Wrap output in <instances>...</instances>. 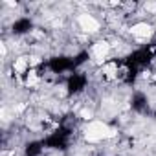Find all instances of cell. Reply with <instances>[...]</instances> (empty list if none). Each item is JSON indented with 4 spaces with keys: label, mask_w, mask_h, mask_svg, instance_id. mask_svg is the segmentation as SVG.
Wrapping results in <instances>:
<instances>
[{
    "label": "cell",
    "mask_w": 156,
    "mask_h": 156,
    "mask_svg": "<svg viewBox=\"0 0 156 156\" xmlns=\"http://www.w3.org/2000/svg\"><path fill=\"white\" fill-rule=\"evenodd\" d=\"M116 134L114 129H110L108 125H105L103 121H90L88 127L85 129V138L88 141H99L105 138H112Z\"/></svg>",
    "instance_id": "cell-1"
},
{
    "label": "cell",
    "mask_w": 156,
    "mask_h": 156,
    "mask_svg": "<svg viewBox=\"0 0 156 156\" xmlns=\"http://www.w3.org/2000/svg\"><path fill=\"white\" fill-rule=\"evenodd\" d=\"M130 33L136 35L138 39H147V37L152 35V28L149 24H145V22H140V24H134L130 28Z\"/></svg>",
    "instance_id": "cell-2"
},
{
    "label": "cell",
    "mask_w": 156,
    "mask_h": 156,
    "mask_svg": "<svg viewBox=\"0 0 156 156\" xmlns=\"http://www.w3.org/2000/svg\"><path fill=\"white\" fill-rule=\"evenodd\" d=\"M79 24H81V28L85 31H98L99 30V22L94 17H90V15H81L79 17Z\"/></svg>",
    "instance_id": "cell-3"
},
{
    "label": "cell",
    "mask_w": 156,
    "mask_h": 156,
    "mask_svg": "<svg viewBox=\"0 0 156 156\" xmlns=\"http://www.w3.org/2000/svg\"><path fill=\"white\" fill-rule=\"evenodd\" d=\"M108 50H110L108 42H105V41H99V42H98V44L94 46V55L98 57V61H103V59L107 57Z\"/></svg>",
    "instance_id": "cell-4"
},
{
    "label": "cell",
    "mask_w": 156,
    "mask_h": 156,
    "mask_svg": "<svg viewBox=\"0 0 156 156\" xmlns=\"http://www.w3.org/2000/svg\"><path fill=\"white\" fill-rule=\"evenodd\" d=\"M26 68H28V61H26V57H20V59H17V61H15V72L22 73Z\"/></svg>",
    "instance_id": "cell-5"
},
{
    "label": "cell",
    "mask_w": 156,
    "mask_h": 156,
    "mask_svg": "<svg viewBox=\"0 0 156 156\" xmlns=\"http://www.w3.org/2000/svg\"><path fill=\"white\" fill-rule=\"evenodd\" d=\"M105 73H107L108 77H114V73H116V64H108V66L105 68Z\"/></svg>",
    "instance_id": "cell-6"
},
{
    "label": "cell",
    "mask_w": 156,
    "mask_h": 156,
    "mask_svg": "<svg viewBox=\"0 0 156 156\" xmlns=\"http://www.w3.org/2000/svg\"><path fill=\"white\" fill-rule=\"evenodd\" d=\"M26 83H28V85H35V83H37V73H35V72H30Z\"/></svg>",
    "instance_id": "cell-7"
},
{
    "label": "cell",
    "mask_w": 156,
    "mask_h": 156,
    "mask_svg": "<svg viewBox=\"0 0 156 156\" xmlns=\"http://www.w3.org/2000/svg\"><path fill=\"white\" fill-rule=\"evenodd\" d=\"M81 118H83V119H92V112L85 108V110H81Z\"/></svg>",
    "instance_id": "cell-8"
},
{
    "label": "cell",
    "mask_w": 156,
    "mask_h": 156,
    "mask_svg": "<svg viewBox=\"0 0 156 156\" xmlns=\"http://www.w3.org/2000/svg\"><path fill=\"white\" fill-rule=\"evenodd\" d=\"M6 51H8V50H6V44H0V53L6 55Z\"/></svg>",
    "instance_id": "cell-9"
},
{
    "label": "cell",
    "mask_w": 156,
    "mask_h": 156,
    "mask_svg": "<svg viewBox=\"0 0 156 156\" xmlns=\"http://www.w3.org/2000/svg\"><path fill=\"white\" fill-rule=\"evenodd\" d=\"M147 9H151V11H156V4H147Z\"/></svg>",
    "instance_id": "cell-10"
}]
</instances>
